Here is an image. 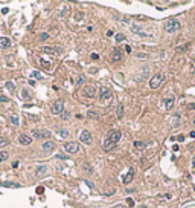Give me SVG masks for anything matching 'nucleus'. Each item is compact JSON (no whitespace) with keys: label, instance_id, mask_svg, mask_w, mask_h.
I'll list each match as a JSON object with an SVG mask.
<instances>
[{"label":"nucleus","instance_id":"nucleus-4","mask_svg":"<svg viewBox=\"0 0 195 208\" xmlns=\"http://www.w3.org/2000/svg\"><path fill=\"white\" fill-rule=\"evenodd\" d=\"M50 112H52V115H61L64 112V101L63 100H57L50 106Z\"/></svg>","mask_w":195,"mask_h":208},{"label":"nucleus","instance_id":"nucleus-1","mask_svg":"<svg viewBox=\"0 0 195 208\" xmlns=\"http://www.w3.org/2000/svg\"><path fill=\"white\" fill-rule=\"evenodd\" d=\"M113 100V92L111 89L107 87V86H102L99 89V103L102 104V106H107V104H110Z\"/></svg>","mask_w":195,"mask_h":208},{"label":"nucleus","instance_id":"nucleus-41","mask_svg":"<svg viewBox=\"0 0 195 208\" xmlns=\"http://www.w3.org/2000/svg\"><path fill=\"white\" fill-rule=\"evenodd\" d=\"M114 208H125L124 205H118V207H114Z\"/></svg>","mask_w":195,"mask_h":208},{"label":"nucleus","instance_id":"nucleus-10","mask_svg":"<svg viewBox=\"0 0 195 208\" xmlns=\"http://www.w3.org/2000/svg\"><path fill=\"white\" fill-rule=\"evenodd\" d=\"M163 104H165V109H166V110H171V109L175 106V97H174V95L166 97V98L163 100Z\"/></svg>","mask_w":195,"mask_h":208},{"label":"nucleus","instance_id":"nucleus-11","mask_svg":"<svg viewBox=\"0 0 195 208\" xmlns=\"http://www.w3.org/2000/svg\"><path fill=\"white\" fill-rule=\"evenodd\" d=\"M133 179H134V168H130L128 173L122 178V182L125 185H128V184H131V182H133Z\"/></svg>","mask_w":195,"mask_h":208},{"label":"nucleus","instance_id":"nucleus-20","mask_svg":"<svg viewBox=\"0 0 195 208\" xmlns=\"http://www.w3.org/2000/svg\"><path fill=\"white\" fill-rule=\"evenodd\" d=\"M122 115H124V104H118V107H116V116L118 118H122Z\"/></svg>","mask_w":195,"mask_h":208},{"label":"nucleus","instance_id":"nucleus-42","mask_svg":"<svg viewBox=\"0 0 195 208\" xmlns=\"http://www.w3.org/2000/svg\"><path fill=\"white\" fill-rule=\"evenodd\" d=\"M194 69H195V61H194Z\"/></svg>","mask_w":195,"mask_h":208},{"label":"nucleus","instance_id":"nucleus-36","mask_svg":"<svg viewBox=\"0 0 195 208\" xmlns=\"http://www.w3.org/2000/svg\"><path fill=\"white\" fill-rule=\"evenodd\" d=\"M99 58V55L96 54V52H93V54H92V60H98Z\"/></svg>","mask_w":195,"mask_h":208},{"label":"nucleus","instance_id":"nucleus-26","mask_svg":"<svg viewBox=\"0 0 195 208\" xmlns=\"http://www.w3.org/2000/svg\"><path fill=\"white\" fill-rule=\"evenodd\" d=\"M58 135L61 138H67L69 136V132H67V130H64V129H61V130H58Z\"/></svg>","mask_w":195,"mask_h":208},{"label":"nucleus","instance_id":"nucleus-18","mask_svg":"<svg viewBox=\"0 0 195 208\" xmlns=\"http://www.w3.org/2000/svg\"><path fill=\"white\" fill-rule=\"evenodd\" d=\"M0 187H8V188H20L21 185L17 182H0Z\"/></svg>","mask_w":195,"mask_h":208},{"label":"nucleus","instance_id":"nucleus-22","mask_svg":"<svg viewBox=\"0 0 195 208\" xmlns=\"http://www.w3.org/2000/svg\"><path fill=\"white\" fill-rule=\"evenodd\" d=\"M9 158V153L6 150H0V162H5Z\"/></svg>","mask_w":195,"mask_h":208},{"label":"nucleus","instance_id":"nucleus-31","mask_svg":"<svg viewBox=\"0 0 195 208\" xmlns=\"http://www.w3.org/2000/svg\"><path fill=\"white\" fill-rule=\"evenodd\" d=\"M82 83H84V75H79V77H78V80H76V84L81 86Z\"/></svg>","mask_w":195,"mask_h":208},{"label":"nucleus","instance_id":"nucleus-3","mask_svg":"<svg viewBox=\"0 0 195 208\" xmlns=\"http://www.w3.org/2000/svg\"><path fill=\"white\" fill-rule=\"evenodd\" d=\"M163 80H165L163 74H155V75L151 78V80H149V87H151V89H159V87L162 86Z\"/></svg>","mask_w":195,"mask_h":208},{"label":"nucleus","instance_id":"nucleus-19","mask_svg":"<svg viewBox=\"0 0 195 208\" xmlns=\"http://www.w3.org/2000/svg\"><path fill=\"white\" fill-rule=\"evenodd\" d=\"M114 146H116V144L110 142L108 139H105V141H104V144H102V147H104V150H105V152H110V150H113V149H114Z\"/></svg>","mask_w":195,"mask_h":208},{"label":"nucleus","instance_id":"nucleus-28","mask_svg":"<svg viewBox=\"0 0 195 208\" xmlns=\"http://www.w3.org/2000/svg\"><path fill=\"white\" fill-rule=\"evenodd\" d=\"M31 77H32V78H43V75H41L40 72H37V71H34V72L31 74Z\"/></svg>","mask_w":195,"mask_h":208},{"label":"nucleus","instance_id":"nucleus-17","mask_svg":"<svg viewBox=\"0 0 195 208\" xmlns=\"http://www.w3.org/2000/svg\"><path fill=\"white\" fill-rule=\"evenodd\" d=\"M35 173H37V176H44V175H47V167L46 165H38L37 170H35Z\"/></svg>","mask_w":195,"mask_h":208},{"label":"nucleus","instance_id":"nucleus-30","mask_svg":"<svg viewBox=\"0 0 195 208\" xmlns=\"http://www.w3.org/2000/svg\"><path fill=\"white\" fill-rule=\"evenodd\" d=\"M124 40H125L124 34H118V35H116V42H124Z\"/></svg>","mask_w":195,"mask_h":208},{"label":"nucleus","instance_id":"nucleus-7","mask_svg":"<svg viewBox=\"0 0 195 208\" xmlns=\"http://www.w3.org/2000/svg\"><path fill=\"white\" fill-rule=\"evenodd\" d=\"M81 94H82V97H85V98H95L96 97V89L93 87V86H84L82 89H81Z\"/></svg>","mask_w":195,"mask_h":208},{"label":"nucleus","instance_id":"nucleus-15","mask_svg":"<svg viewBox=\"0 0 195 208\" xmlns=\"http://www.w3.org/2000/svg\"><path fill=\"white\" fill-rule=\"evenodd\" d=\"M43 52H46V54H50V55H58L61 49L58 48H49V46H43Z\"/></svg>","mask_w":195,"mask_h":208},{"label":"nucleus","instance_id":"nucleus-16","mask_svg":"<svg viewBox=\"0 0 195 208\" xmlns=\"http://www.w3.org/2000/svg\"><path fill=\"white\" fill-rule=\"evenodd\" d=\"M54 149H55V142L54 141H46V142H43V152L49 153V152H52Z\"/></svg>","mask_w":195,"mask_h":208},{"label":"nucleus","instance_id":"nucleus-23","mask_svg":"<svg viewBox=\"0 0 195 208\" xmlns=\"http://www.w3.org/2000/svg\"><path fill=\"white\" fill-rule=\"evenodd\" d=\"M9 121L14 124V126H18L20 124V120H18V116H15V115H11L9 116Z\"/></svg>","mask_w":195,"mask_h":208},{"label":"nucleus","instance_id":"nucleus-24","mask_svg":"<svg viewBox=\"0 0 195 208\" xmlns=\"http://www.w3.org/2000/svg\"><path fill=\"white\" fill-rule=\"evenodd\" d=\"M134 147L139 149V150H142V149H146V144H145V142H142V141H136L134 142Z\"/></svg>","mask_w":195,"mask_h":208},{"label":"nucleus","instance_id":"nucleus-12","mask_svg":"<svg viewBox=\"0 0 195 208\" xmlns=\"http://www.w3.org/2000/svg\"><path fill=\"white\" fill-rule=\"evenodd\" d=\"M18 142H20L21 146H29L31 142H32V138H31L29 135L21 133V135H18Z\"/></svg>","mask_w":195,"mask_h":208},{"label":"nucleus","instance_id":"nucleus-32","mask_svg":"<svg viewBox=\"0 0 195 208\" xmlns=\"http://www.w3.org/2000/svg\"><path fill=\"white\" fill-rule=\"evenodd\" d=\"M6 144H8V139L6 138H0V147H3Z\"/></svg>","mask_w":195,"mask_h":208},{"label":"nucleus","instance_id":"nucleus-2","mask_svg":"<svg viewBox=\"0 0 195 208\" xmlns=\"http://www.w3.org/2000/svg\"><path fill=\"white\" fill-rule=\"evenodd\" d=\"M180 28H181V25L175 19H168L165 23V32H168V34H175L180 31Z\"/></svg>","mask_w":195,"mask_h":208},{"label":"nucleus","instance_id":"nucleus-27","mask_svg":"<svg viewBox=\"0 0 195 208\" xmlns=\"http://www.w3.org/2000/svg\"><path fill=\"white\" fill-rule=\"evenodd\" d=\"M61 116H63V120H64V121H67V120L70 118V112H63Z\"/></svg>","mask_w":195,"mask_h":208},{"label":"nucleus","instance_id":"nucleus-35","mask_svg":"<svg viewBox=\"0 0 195 208\" xmlns=\"http://www.w3.org/2000/svg\"><path fill=\"white\" fill-rule=\"evenodd\" d=\"M188 109H189V110H195V103L189 104V106H188Z\"/></svg>","mask_w":195,"mask_h":208},{"label":"nucleus","instance_id":"nucleus-33","mask_svg":"<svg viewBox=\"0 0 195 208\" xmlns=\"http://www.w3.org/2000/svg\"><path fill=\"white\" fill-rule=\"evenodd\" d=\"M127 204H128L130 207H134V201H133L131 198H128V199H127Z\"/></svg>","mask_w":195,"mask_h":208},{"label":"nucleus","instance_id":"nucleus-29","mask_svg":"<svg viewBox=\"0 0 195 208\" xmlns=\"http://www.w3.org/2000/svg\"><path fill=\"white\" fill-rule=\"evenodd\" d=\"M40 63H41V66H44V68H47V69L50 68V63H49V61H46V60H43V58L40 60Z\"/></svg>","mask_w":195,"mask_h":208},{"label":"nucleus","instance_id":"nucleus-39","mask_svg":"<svg viewBox=\"0 0 195 208\" xmlns=\"http://www.w3.org/2000/svg\"><path fill=\"white\" fill-rule=\"evenodd\" d=\"M113 34H114V31H108V32H107V35H108V37H111Z\"/></svg>","mask_w":195,"mask_h":208},{"label":"nucleus","instance_id":"nucleus-40","mask_svg":"<svg viewBox=\"0 0 195 208\" xmlns=\"http://www.w3.org/2000/svg\"><path fill=\"white\" fill-rule=\"evenodd\" d=\"M139 208H148L146 205H139Z\"/></svg>","mask_w":195,"mask_h":208},{"label":"nucleus","instance_id":"nucleus-8","mask_svg":"<svg viewBox=\"0 0 195 208\" xmlns=\"http://www.w3.org/2000/svg\"><path fill=\"white\" fill-rule=\"evenodd\" d=\"M32 135L37 139H47L50 136V132H49V130H44V129H35L32 132Z\"/></svg>","mask_w":195,"mask_h":208},{"label":"nucleus","instance_id":"nucleus-34","mask_svg":"<svg viewBox=\"0 0 195 208\" xmlns=\"http://www.w3.org/2000/svg\"><path fill=\"white\" fill-rule=\"evenodd\" d=\"M6 87H8L9 90H14V84H12V83H6Z\"/></svg>","mask_w":195,"mask_h":208},{"label":"nucleus","instance_id":"nucleus-6","mask_svg":"<svg viewBox=\"0 0 195 208\" xmlns=\"http://www.w3.org/2000/svg\"><path fill=\"white\" fill-rule=\"evenodd\" d=\"M122 138V132L121 130H110L108 135H107V139L110 142H113V144H116V142H119Z\"/></svg>","mask_w":195,"mask_h":208},{"label":"nucleus","instance_id":"nucleus-9","mask_svg":"<svg viewBox=\"0 0 195 208\" xmlns=\"http://www.w3.org/2000/svg\"><path fill=\"white\" fill-rule=\"evenodd\" d=\"M79 141H81V142H84V144H87V146H90V144L93 142L92 133H90L88 130H82L81 135H79Z\"/></svg>","mask_w":195,"mask_h":208},{"label":"nucleus","instance_id":"nucleus-21","mask_svg":"<svg viewBox=\"0 0 195 208\" xmlns=\"http://www.w3.org/2000/svg\"><path fill=\"white\" fill-rule=\"evenodd\" d=\"M21 98H23V100H31V98H32V94L29 92L28 89H23V90H21Z\"/></svg>","mask_w":195,"mask_h":208},{"label":"nucleus","instance_id":"nucleus-38","mask_svg":"<svg viewBox=\"0 0 195 208\" xmlns=\"http://www.w3.org/2000/svg\"><path fill=\"white\" fill-rule=\"evenodd\" d=\"M0 101H2V103H8V98L6 97H0Z\"/></svg>","mask_w":195,"mask_h":208},{"label":"nucleus","instance_id":"nucleus-43","mask_svg":"<svg viewBox=\"0 0 195 208\" xmlns=\"http://www.w3.org/2000/svg\"><path fill=\"white\" fill-rule=\"evenodd\" d=\"M194 124H195V118H194Z\"/></svg>","mask_w":195,"mask_h":208},{"label":"nucleus","instance_id":"nucleus-37","mask_svg":"<svg viewBox=\"0 0 195 208\" xmlns=\"http://www.w3.org/2000/svg\"><path fill=\"white\" fill-rule=\"evenodd\" d=\"M47 37H49L47 34H41V35H40V38H41V40H46V38H47Z\"/></svg>","mask_w":195,"mask_h":208},{"label":"nucleus","instance_id":"nucleus-13","mask_svg":"<svg viewBox=\"0 0 195 208\" xmlns=\"http://www.w3.org/2000/svg\"><path fill=\"white\" fill-rule=\"evenodd\" d=\"M111 60L113 61H121L122 60V51L121 49H118V48H114L113 51H111Z\"/></svg>","mask_w":195,"mask_h":208},{"label":"nucleus","instance_id":"nucleus-5","mask_svg":"<svg viewBox=\"0 0 195 208\" xmlns=\"http://www.w3.org/2000/svg\"><path fill=\"white\" fill-rule=\"evenodd\" d=\"M64 150H66L67 153H70V155H75V153L79 152V144L75 142V141H69V142L64 144Z\"/></svg>","mask_w":195,"mask_h":208},{"label":"nucleus","instance_id":"nucleus-25","mask_svg":"<svg viewBox=\"0 0 195 208\" xmlns=\"http://www.w3.org/2000/svg\"><path fill=\"white\" fill-rule=\"evenodd\" d=\"M87 116H88V118H93V120H98L99 118V115L96 112H93V110H88L87 112Z\"/></svg>","mask_w":195,"mask_h":208},{"label":"nucleus","instance_id":"nucleus-14","mask_svg":"<svg viewBox=\"0 0 195 208\" xmlns=\"http://www.w3.org/2000/svg\"><path fill=\"white\" fill-rule=\"evenodd\" d=\"M11 38L9 37H0V48L2 49H8V48H11Z\"/></svg>","mask_w":195,"mask_h":208}]
</instances>
